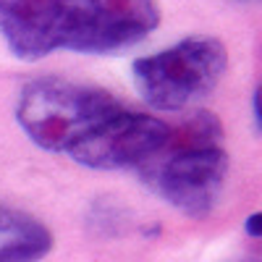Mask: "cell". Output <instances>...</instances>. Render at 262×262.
<instances>
[{
	"mask_svg": "<svg viewBox=\"0 0 262 262\" xmlns=\"http://www.w3.org/2000/svg\"><path fill=\"white\" fill-rule=\"evenodd\" d=\"M221 139L223 126L212 113H191L168 128L160 152L139 165L142 181L189 217L210 215L228 176V152Z\"/></svg>",
	"mask_w": 262,
	"mask_h": 262,
	"instance_id": "1",
	"label": "cell"
},
{
	"mask_svg": "<svg viewBox=\"0 0 262 262\" xmlns=\"http://www.w3.org/2000/svg\"><path fill=\"white\" fill-rule=\"evenodd\" d=\"M123 102L97 86L76 84L58 76L29 81L18 97L16 118L24 134L48 152H71L118 113Z\"/></svg>",
	"mask_w": 262,
	"mask_h": 262,
	"instance_id": "2",
	"label": "cell"
},
{
	"mask_svg": "<svg viewBox=\"0 0 262 262\" xmlns=\"http://www.w3.org/2000/svg\"><path fill=\"white\" fill-rule=\"evenodd\" d=\"M102 0H0V37L21 60L92 53Z\"/></svg>",
	"mask_w": 262,
	"mask_h": 262,
	"instance_id": "3",
	"label": "cell"
},
{
	"mask_svg": "<svg viewBox=\"0 0 262 262\" xmlns=\"http://www.w3.org/2000/svg\"><path fill=\"white\" fill-rule=\"evenodd\" d=\"M228 53L215 37H189L131 66L139 95L155 111H184L210 95L223 79Z\"/></svg>",
	"mask_w": 262,
	"mask_h": 262,
	"instance_id": "4",
	"label": "cell"
},
{
	"mask_svg": "<svg viewBox=\"0 0 262 262\" xmlns=\"http://www.w3.org/2000/svg\"><path fill=\"white\" fill-rule=\"evenodd\" d=\"M168 128L170 126L165 121L128 111L123 105L81 147L71 152V158L79 165L95 170L139 168L160 152L168 139Z\"/></svg>",
	"mask_w": 262,
	"mask_h": 262,
	"instance_id": "5",
	"label": "cell"
},
{
	"mask_svg": "<svg viewBox=\"0 0 262 262\" xmlns=\"http://www.w3.org/2000/svg\"><path fill=\"white\" fill-rule=\"evenodd\" d=\"M160 24L158 0H102L92 37V55L116 53L142 42Z\"/></svg>",
	"mask_w": 262,
	"mask_h": 262,
	"instance_id": "6",
	"label": "cell"
},
{
	"mask_svg": "<svg viewBox=\"0 0 262 262\" xmlns=\"http://www.w3.org/2000/svg\"><path fill=\"white\" fill-rule=\"evenodd\" d=\"M53 249V233L37 217L0 205V262H37Z\"/></svg>",
	"mask_w": 262,
	"mask_h": 262,
	"instance_id": "7",
	"label": "cell"
},
{
	"mask_svg": "<svg viewBox=\"0 0 262 262\" xmlns=\"http://www.w3.org/2000/svg\"><path fill=\"white\" fill-rule=\"evenodd\" d=\"M252 118H254V131L259 134L262 126H259V90L252 92Z\"/></svg>",
	"mask_w": 262,
	"mask_h": 262,
	"instance_id": "8",
	"label": "cell"
},
{
	"mask_svg": "<svg viewBox=\"0 0 262 262\" xmlns=\"http://www.w3.org/2000/svg\"><path fill=\"white\" fill-rule=\"evenodd\" d=\"M247 233L254 236V238L259 236V212H254V215L247 217Z\"/></svg>",
	"mask_w": 262,
	"mask_h": 262,
	"instance_id": "9",
	"label": "cell"
},
{
	"mask_svg": "<svg viewBox=\"0 0 262 262\" xmlns=\"http://www.w3.org/2000/svg\"><path fill=\"white\" fill-rule=\"evenodd\" d=\"M242 3H247V0H242Z\"/></svg>",
	"mask_w": 262,
	"mask_h": 262,
	"instance_id": "10",
	"label": "cell"
}]
</instances>
